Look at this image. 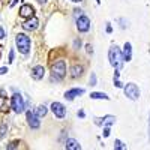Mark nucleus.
I'll use <instances>...</instances> for the list:
<instances>
[{"label":"nucleus","instance_id":"obj_27","mask_svg":"<svg viewBox=\"0 0 150 150\" xmlns=\"http://www.w3.org/2000/svg\"><path fill=\"white\" fill-rule=\"evenodd\" d=\"M80 47H81V41H80V39H75V41H74V48L78 50Z\"/></svg>","mask_w":150,"mask_h":150},{"label":"nucleus","instance_id":"obj_25","mask_svg":"<svg viewBox=\"0 0 150 150\" xmlns=\"http://www.w3.org/2000/svg\"><path fill=\"white\" fill-rule=\"evenodd\" d=\"M119 23H120V27H122V29H126V27H128V23L125 21L123 18H120V20H119Z\"/></svg>","mask_w":150,"mask_h":150},{"label":"nucleus","instance_id":"obj_10","mask_svg":"<svg viewBox=\"0 0 150 150\" xmlns=\"http://www.w3.org/2000/svg\"><path fill=\"white\" fill-rule=\"evenodd\" d=\"M114 120H116L114 116L107 114V116H104L102 119H101V117H96V119H95V125H98V126H111V125H114Z\"/></svg>","mask_w":150,"mask_h":150},{"label":"nucleus","instance_id":"obj_26","mask_svg":"<svg viewBox=\"0 0 150 150\" xmlns=\"http://www.w3.org/2000/svg\"><path fill=\"white\" fill-rule=\"evenodd\" d=\"M86 51L89 53V54H93V47H92L90 44H87V45H86Z\"/></svg>","mask_w":150,"mask_h":150},{"label":"nucleus","instance_id":"obj_11","mask_svg":"<svg viewBox=\"0 0 150 150\" xmlns=\"http://www.w3.org/2000/svg\"><path fill=\"white\" fill-rule=\"evenodd\" d=\"M44 75H45V69H44L42 65H36V66H33L32 71H30V77H32L33 80H36V81L42 80Z\"/></svg>","mask_w":150,"mask_h":150},{"label":"nucleus","instance_id":"obj_3","mask_svg":"<svg viewBox=\"0 0 150 150\" xmlns=\"http://www.w3.org/2000/svg\"><path fill=\"white\" fill-rule=\"evenodd\" d=\"M66 75V62L65 60H57L54 62V65H51V77L54 81H60L63 80Z\"/></svg>","mask_w":150,"mask_h":150},{"label":"nucleus","instance_id":"obj_21","mask_svg":"<svg viewBox=\"0 0 150 150\" xmlns=\"http://www.w3.org/2000/svg\"><path fill=\"white\" fill-rule=\"evenodd\" d=\"M89 84H90V86H96V84H98V80H96V74H95V72H92V74H90Z\"/></svg>","mask_w":150,"mask_h":150},{"label":"nucleus","instance_id":"obj_31","mask_svg":"<svg viewBox=\"0 0 150 150\" xmlns=\"http://www.w3.org/2000/svg\"><path fill=\"white\" fill-rule=\"evenodd\" d=\"M5 38V30H3V27H0V39H3Z\"/></svg>","mask_w":150,"mask_h":150},{"label":"nucleus","instance_id":"obj_6","mask_svg":"<svg viewBox=\"0 0 150 150\" xmlns=\"http://www.w3.org/2000/svg\"><path fill=\"white\" fill-rule=\"evenodd\" d=\"M77 29L81 33H87L90 30V18L87 15H80L77 20Z\"/></svg>","mask_w":150,"mask_h":150},{"label":"nucleus","instance_id":"obj_4","mask_svg":"<svg viewBox=\"0 0 150 150\" xmlns=\"http://www.w3.org/2000/svg\"><path fill=\"white\" fill-rule=\"evenodd\" d=\"M11 108L14 110V112L20 114V112L26 111V102H24V99L20 93H14L11 98Z\"/></svg>","mask_w":150,"mask_h":150},{"label":"nucleus","instance_id":"obj_34","mask_svg":"<svg viewBox=\"0 0 150 150\" xmlns=\"http://www.w3.org/2000/svg\"><path fill=\"white\" fill-rule=\"evenodd\" d=\"M17 2H18V0H14V2L11 3V6H15V5H17Z\"/></svg>","mask_w":150,"mask_h":150},{"label":"nucleus","instance_id":"obj_2","mask_svg":"<svg viewBox=\"0 0 150 150\" xmlns=\"http://www.w3.org/2000/svg\"><path fill=\"white\" fill-rule=\"evenodd\" d=\"M15 45H17L18 51H20L21 54L27 56V54L30 53V45H32V42H30V38H29L26 33H18V35L15 36Z\"/></svg>","mask_w":150,"mask_h":150},{"label":"nucleus","instance_id":"obj_29","mask_svg":"<svg viewBox=\"0 0 150 150\" xmlns=\"http://www.w3.org/2000/svg\"><path fill=\"white\" fill-rule=\"evenodd\" d=\"M78 117H80V119H84V117H86V112H84V110H80V111H78Z\"/></svg>","mask_w":150,"mask_h":150},{"label":"nucleus","instance_id":"obj_36","mask_svg":"<svg viewBox=\"0 0 150 150\" xmlns=\"http://www.w3.org/2000/svg\"><path fill=\"white\" fill-rule=\"evenodd\" d=\"M38 2H39V3H45V2H47V0H38Z\"/></svg>","mask_w":150,"mask_h":150},{"label":"nucleus","instance_id":"obj_16","mask_svg":"<svg viewBox=\"0 0 150 150\" xmlns=\"http://www.w3.org/2000/svg\"><path fill=\"white\" fill-rule=\"evenodd\" d=\"M83 66L81 65H74L72 66V69H71V77L72 78H78V77H81L83 75Z\"/></svg>","mask_w":150,"mask_h":150},{"label":"nucleus","instance_id":"obj_23","mask_svg":"<svg viewBox=\"0 0 150 150\" xmlns=\"http://www.w3.org/2000/svg\"><path fill=\"white\" fill-rule=\"evenodd\" d=\"M18 146H20V141H12L9 146H6V149H9V150H11V149H17Z\"/></svg>","mask_w":150,"mask_h":150},{"label":"nucleus","instance_id":"obj_14","mask_svg":"<svg viewBox=\"0 0 150 150\" xmlns=\"http://www.w3.org/2000/svg\"><path fill=\"white\" fill-rule=\"evenodd\" d=\"M122 54H123V60H125V62H131V60H132V45H131V42L125 44Z\"/></svg>","mask_w":150,"mask_h":150},{"label":"nucleus","instance_id":"obj_12","mask_svg":"<svg viewBox=\"0 0 150 150\" xmlns=\"http://www.w3.org/2000/svg\"><path fill=\"white\" fill-rule=\"evenodd\" d=\"M84 95V89H78V87H75V89H71L68 92H65V99L66 101H74L77 96H81Z\"/></svg>","mask_w":150,"mask_h":150},{"label":"nucleus","instance_id":"obj_15","mask_svg":"<svg viewBox=\"0 0 150 150\" xmlns=\"http://www.w3.org/2000/svg\"><path fill=\"white\" fill-rule=\"evenodd\" d=\"M65 149L66 150H80L81 149V144L77 140H74V138H68L65 141Z\"/></svg>","mask_w":150,"mask_h":150},{"label":"nucleus","instance_id":"obj_35","mask_svg":"<svg viewBox=\"0 0 150 150\" xmlns=\"http://www.w3.org/2000/svg\"><path fill=\"white\" fill-rule=\"evenodd\" d=\"M71 2H74V3H80V2H83V0H71Z\"/></svg>","mask_w":150,"mask_h":150},{"label":"nucleus","instance_id":"obj_24","mask_svg":"<svg viewBox=\"0 0 150 150\" xmlns=\"http://www.w3.org/2000/svg\"><path fill=\"white\" fill-rule=\"evenodd\" d=\"M14 57H15V51H14V50H11V51H9V63L14 62Z\"/></svg>","mask_w":150,"mask_h":150},{"label":"nucleus","instance_id":"obj_7","mask_svg":"<svg viewBox=\"0 0 150 150\" xmlns=\"http://www.w3.org/2000/svg\"><path fill=\"white\" fill-rule=\"evenodd\" d=\"M50 108H51V111L54 112V116H56L57 119H65V116H66V108H65V105L62 104V102H53Z\"/></svg>","mask_w":150,"mask_h":150},{"label":"nucleus","instance_id":"obj_13","mask_svg":"<svg viewBox=\"0 0 150 150\" xmlns=\"http://www.w3.org/2000/svg\"><path fill=\"white\" fill-rule=\"evenodd\" d=\"M33 15H35V9H33L32 5H23V6L20 8V17H23V18H30V17H33Z\"/></svg>","mask_w":150,"mask_h":150},{"label":"nucleus","instance_id":"obj_20","mask_svg":"<svg viewBox=\"0 0 150 150\" xmlns=\"http://www.w3.org/2000/svg\"><path fill=\"white\" fill-rule=\"evenodd\" d=\"M114 149L116 150H126V144H125L123 141H120V140H116L114 141Z\"/></svg>","mask_w":150,"mask_h":150},{"label":"nucleus","instance_id":"obj_5","mask_svg":"<svg viewBox=\"0 0 150 150\" xmlns=\"http://www.w3.org/2000/svg\"><path fill=\"white\" fill-rule=\"evenodd\" d=\"M123 93L131 101H137L140 98V89L135 83H128L126 86H123Z\"/></svg>","mask_w":150,"mask_h":150},{"label":"nucleus","instance_id":"obj_28","mask_svg":"<svg viewBox=\"0 0 150 150\" xmlns=\"http://www.w3.org/2000/svg\"><path fill=\"white\" fill-rule=\"evenodd\" d=\"M105 32L110 35V33H112V27H111V23H107V29H105Z\"/></svg>","mask_w":150,"mask_h":150},{"label":"nucleus","instance_id":"obj_17","mask_svg":"<svg viewBox=\"0 0 150 150\" xmlns=\"http://www.w3.org/2000/svg\"><path fill=\"white\" fill-rule=\"evenodd\" d=\"M90 99H104V101H110V96L107 93H102V92H92Z\"/></svg>","mask_w":150,"mask_h":150},{"label":"nucleus","instance_id":"obj_22","mask_svg":"<svg viewBox=\"0 0 150 150\" xmlns=\"http://www.w3.org/2000/svg\"><path fill=\"white\" fill-rule=\"evenodd\" d=\"M110 134H111V126H104V137L105 138H108Z\"/></svg>","mask_w":150,"mask_h":150},{"label":"nucleus","instance_id":"obj_19","mask_svg":"<svg viewBox=\"0 0 150 150\" xmlns=\"http://www.w3.org/2000/svg\"><path fill=\"white\" fill-rule=\"evenodd\" d=\"M8 110V99L6 96H0V111H6Z\"/></svg>","mask_w":150,"mask_h":150},{"label":"nucleus","instance_id":"obj_33","mask_svg":"<svg viewBox=\"0 0 150 150\" xmlns=\"http://www.w3.org/2000/svg\"><path fill=\"white\" fill-rule=\"evenodd\" d=\"M149 141H150V112H149Z\"/></svg>","mask_w":150,"mask_h":150},{"label":"nucleus","instance_id":"obj_1","mask_svg":"<svg viewBox=\"0 0 150 150\" xmlns=\"http://www.w3.org/2000/svg\"><path fill=\"white\" fill-rule=\"evenodd\" d=\"M108 60H110V65L114 68V69H122L125 60H123L122 51H120L116 45L110 48V51H108Z\"/></svg>","mask_w":150,"mask_h":150},{"label":"nucleus","instance_id":"obj_9","mask_svg":"<svg viewBox=\"0 0 150 150\" xmlns=\"http://www.w3.org/2000/svg\"><path fill=\"white\" fill-rule=\"evenodd\" d=\"M21 26H23V29H24V30H27V32H33V30H36V29H38V26H39V20H38V18L33 15V17H30L27 21H24V23L21 24Z\"/></svg>","mask_w":150,"mask_h":150},{"label":"nucleus","instance_id":"obj_32","mask_svg":"<svg viewBox=\"0 0 150 150\" xmlns=\"http://www.w3.org/2000/svg\"><path fill=\"white\" fill-rule=\"evenodd\" d=\"M74 12H75V15H81V12H83V11H81V9H75Z\"/></svg>","mask_w":150,"mask_h":150},{"label":"nucleus","instance_id":"obj_8","mask_svg":"<svg viewBox=\"0 0 150 150\" xmlns=\"http://www.w3.org/2000/svg\"><path fill=\"white\" fill-rule=\"evenodd\" d=\"M26 116H27V123H29V126L32 129H38V128L41 126V120H39V117L36 116V112L27 110L26 111Z\"/></svg>","mask_w":150,"mask_h":150},{"label":"nucleus","instance_id":"obj_18","mask_svg":"<svg viewBox=\"0 0 150 150\" xmlns=\"http://www.w3.org/2000/svg\"><path fill=\"white\" fill-rule=\"evenodd\" d=\"M35 112H36V116L41 119V117H45V116H47V112H48V108H47L45 105H39V107L36 108V111H35Z\"/></svg>","mask_w":150,"mask_h":150},{"label":"nucleus","instance_id":"obj_30","mask_svg":"<svg viewBox=\"0 0 150 150\" xmlns=\"http://www.w3.org/2000/svg\"><path fill=\"white\" fill-rule=\"evenodd\" d=\"M8 72V68L6 66H3V68H0V75H5Z\"/></svg>","mask_w":150,"mask_h":150}]
</instances>
